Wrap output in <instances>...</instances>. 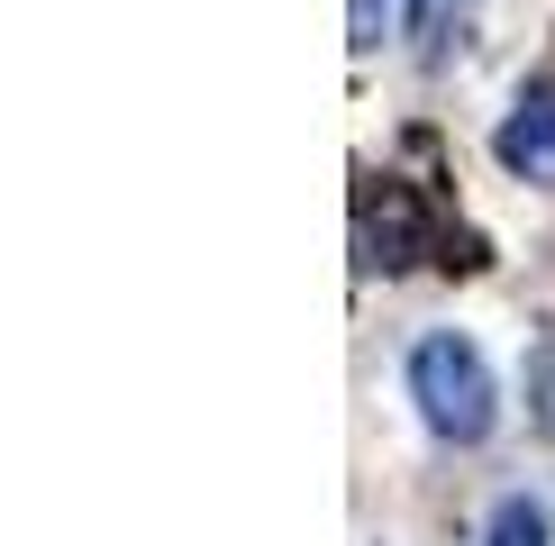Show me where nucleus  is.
Masks as SVG:
<instances>
[{"label": "nucleus", "mask_w": 555, "mask_h": 546, "mask_svg": "<svg viewBox=\"0 0 555 546\" xmlns=\"http://www.w3.org/2000/svg\"><path fill=\"white\" fill-rule=\"evenodd\" d=\"M410 401H420V419L447 446H482V438H492V419H501L492 364H482V347H474V337H455V328H437V337L410 347Z\"/></svg>", "instance_id": "f257e3e1"}, {"label": "nucleus", "mask_w": 555, "mask_h": 546, "mask_svg": "<svg viewBox=\"0 0 555 546\" xmlns=\"http://www.w3.org/2000/svg\"><path fill=\"white\" fill-rule=\"evenodd\" d=\"M492 155H501V173H519V182H555V74L519 82V101L501 109V128H492Z\"/></svg>", "instance_id": "f03ea898"}, {"label": "nucleus", "mask_w": 555, "mask_h": 546, "mask_svg": "<svg viewBox=\"0 0 555 546\" xmlns=\"http://www.w3.org/2000/svg\"><path fill=\"white\" fill-rule=\"evenodd\" d=\"M482 546H546V510L528 492H511L492 519H482Z\"/></svg>", "instance_id": "7ed1b4c3"}]
</instances>
